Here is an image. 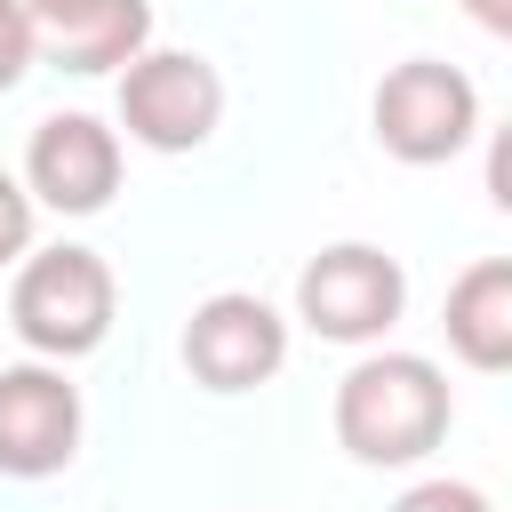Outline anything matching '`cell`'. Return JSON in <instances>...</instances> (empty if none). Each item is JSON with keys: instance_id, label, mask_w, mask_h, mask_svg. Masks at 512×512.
Instances as JSON below:
<instances>
[{"instance_id": "1", "label": "cell", "mask_w": 512, "mask_h": 512, "mask_svg": "<svg viewBox=\"0 0 512 512\" xmlns=\"http://www.w3.org/2000/svg\"><path fill=\"white\" fill-rule=\"evenodd\" d=\"M336 448L352 464H424L448 440V376L424 352H368L336 384Z\"/></svg>"}, {"instance_id": "2", "label": "cell", "mask_w": 512, "mask_h": 512, "mask_svg": "<svg viewBox=\"0 0 512 512\" xmlns=\"http://www.w3.org/2000/svg\"><path fill=\"white\" fill-rule=\"evenodd\" d=\"M112 304H120V280L96 248H40L16 264V288H8V328L40 352V360H80L112 336Z\"/></svg>"}, {"instance_id": "3", "label": "cell", "mask_w": 512, "mask_h": 512, "mask_svg": "<svg viewBox=\"0 0 512 512\" xmlns=\"http://www.w3.org/2000/svg\"><path fill=\"white\" fill-rule=\"evenodd\" d=\"M368 120H376V144H384L392 160L440 168V160H456V152L472 144V128H480V88H472V72H456V64H440V56H408V64H392V72L376 80Z\"/></svg>"}, {"instance_id": "4", "label": "cell", "mask_w": 512, "mask_h": 512, "mask_svg": "<svg viewBox=\"0 0 512 512\" xmlns=\"http://www.w3.org/2000/svg\"><path fill=\"white\" fill-rule=\"evenodd\" d=\"M224 120V72L200 48H144L120 64V128L144 152H200Z\"/></svg>"}, {"instance_id": "5", "label": "cell", "mask_w": 512, "mask_h": 512, "mask_svg": "<svg viewBox=\"0 0 512 512\" xmlns=\"http://www.w3.org/2000/svg\"><path fill=\"white\" fill-rule=\"evenodd\" d=\"M400 304H408V272L368 240H336L296 272V320L328 344H376L400 320Z\"/></svg>"}, {"instance_id": "6", "label": "cell", "mask_w": 512, "mask_h": 512, "mask_svg": "<svg viewBox=\"0 0 512 512\" xmlns=\"http://www.w3.org/2000/svg\"><path fill=\"white\" fill-rule=\"evenodd\" d=\"M280 360H288V320L264 296L224 288V296L192 304V320H184V368L208 392H256V384L280 376Z\"/></svg>"}, {"instance_id": "7", "label": "cell", "mask_w": 512, "mask_h": 512, "mask_svg": "<svg viewBox=\"0 0 512 512\" xmlns=\"http://www.w3.org/2000/svg\"><path fill=\"white\" fill-rule=\"evenodd\" d=\"M24 192L56 216H96L120 192V136L96 112H48L24 144Z\"/></svg>"}, {"instance_id": "8", "label": "cell", "mask_w": 512, "mask_h": 512, "mask_svg": "<svg viewBox=\"0 0 512 512\" xmlns=\"http://www.w3.org/2000/svg\"><path fill=\"white\" fill-rule=\"evenodd\" d=\"M80 448V384L48 360L0 368V472L8 480H48Z\"/></svg>"}, {"instance_id": "9", "label": "cell", "mask_w": 512, "mask_h": 512, "mask_svg": "<svg viewBox=\"0 0 512 512\" xmlns=\"http://www.w3.org/2000/svg\"><path fill=\"white\" fill-rule=\"evenodd\" d=\"M32 8V48L56 72H120L128 56L152 48V0H24Z\"/></svg>"}, {"instance_id": "10", "label": "cell", "mask_w": 512, "mask_h": 512, "mask_svg": "<svg viewBox=\"0 0 512 512\" xmlns=\"http://www.w3.org/2000/svg\"><path fill=\"white\" fill-rule=\"evenodd\" d=\"M440 328H448V352L464 368H480V376L512 368V264L504 256H480L472 272H456Z\"/></svg>"}, {"instance_id": "11", "label": "cell", "mask_w": 512, "mask_h": 512, "mask_svg": "<svg viewBox=\"0 0 512 512\" xmlns=\"http://www.w3.org/2000/svg\"><path fill=\"white\" fill-rule=\"evenodd\" d=\"M32 64H40V48H32V8H24V0H0V96H8Z\"/></svg>"}, {"instance_id": "12", "label": "cell", "mask_w": 512, "mask_h": 512, "mask_svg": "<svg viewBox=\"0 0 512 512\" xmlns=\"http://www.w3.org/2000/svg\"><path fill=\"white\" fill-rule=\"evenodd\" d=\"M32 192H24V176H8L0 168V264H16V256H32Z\"/></svg>"}, {"instance_id": "13", "label": "cell", "mask_w": 512, "mask_h": 512, "mask_svg": "<svg viewBox=\"0 0 512 512\" xmlns=\"http://www.w3.org/2000/svg\"><path fill=\"white\" fill-rule=\"evenodd\" d=\"M392 512H496V504H488L472 480H416Z\"/></svg>"}, {"instance_id": "14", "label": "cell", "mask_w": 512, "mask_h": 512, "mask_svg": "<svg viewBox=\"0 0 512 512\" xmlns=\"http://www.w3.org/2000/svg\"><path fill=\"white\" fill-rule=\"evenodd\" d=\"M464 16H472L480 32H496V40L512 32V0H464Z\"/></svg>"}]
</instances>
